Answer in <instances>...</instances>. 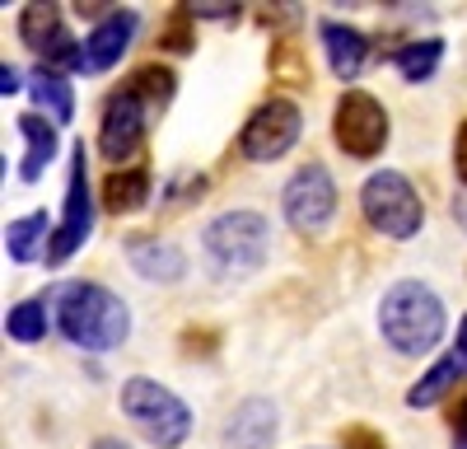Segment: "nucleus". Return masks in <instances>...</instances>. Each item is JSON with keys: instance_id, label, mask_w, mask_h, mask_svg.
Instances as JSON below:
<instances>
[{"instance_id": "25", "label": "nucleus", "mask_w": 467, "mask_h": 449, "mask_svg": "<svg viewBox=\"0 0 467 449\" xmlns=\"http://www.w3.org/2000/svg\"><path fill=\"white\" fill-rule=\"evenodd\" d=\"M271 75L285 80V85H308V61L299 57L295 43H276L271 47Z\"/></svg>"}, {"instance_id": "28", "label": "nucleus", "mask_w": 467, "mask_h": 449, "mask_svg": "<svg viewBox=\"0 0 467 449\" xmlns=\"http://www.w3.org/2000/svg\"><path fill=\"white\" fill-rule=\"evenodd\" d=\"M202 187H206V178H202V173H178V178L164 187V197H169V202H192V197L202 193Z\"/></svg>"}, {"instance_id": "33", "label": "nucleus", "mask_w": 467, "mask_h": 449, "mask_svg": "<svg viewBox=\"0 0 467 449\" xmlns=\"http://www.w3.org/2000/svg\"><path fill=\"white\" fill-rule=\"evenodd\" d=\"M89 449H127V444H122V440H112V435H108V440H94Z\"/></svg>"}, {"instance_id": "30", "label": "nucleus", "mask_w": 467, "mask_h": 449, "mask_svg": "<svg viewBox=\"0 0 467 449\" xmlns=\"http://www.w3.org/2000/svg\"><path fill=\"white\" fill-rule=\"evenodd\" d=\"M244 5H229V0H206V5H192L197 19H239Z\"/></svg>"}, {"instance_id": "8", "label": "nucleus", "mask_w": 467, "mask_h": 449, "mask_svg": "<svg viewBox=\"0 0 467 449\" xmlns=\"http://www.w3.org/2000/svg\"><path fill=\"white\" fill-rule=\"evenodd\" d=\"M304 131V112L299 103L290 99H266L248 112V122L239 131V150H244V160L253 164H271V160H281L285 150L299 141Z\"/></svg>"}, {"instance_id": "10", "label": "nucleus", "mask_w": 467, "mask_h": 449, "mask_svg": "<svg viewBox=\"0 0 467 449\" xmlns=\"http://www.w3.org/2000/svg\"><path fill=\"white\" fill-rule=\"evenodd\" d=\"M150 103L122 85L108 103H103V118H99V150H103V160H131L136 150L145 145V131H150Z\"/></svg>"}, {"instance_id": "6", "label": "nucleus", "mask_w": 467, "mask_h": 449, "mask_svg": "<svg viewBox=\"0 0 467 449\" xmlns=\"http://www.w3.org/2000/svg\"><path fill=\"white\" fill-rule=\"evenodd\" d=\"M85 141L70 145V178H66V206H61V224L47 244V262L61 267V262L80 248L94 235V193H89V164H85Z\"/></svg>"}, {"instance_id": "12", "label": "nucleus", "mask_w": 467, "mask_h": 449, "mask_svg": "<svg viewBox=\"0 0 467 449\" xmlns=\"http://www.w3.org/2000/svg\"><path fill=\"white\" fill-rule=\"evenodd\" d=\"M136 10H112V15H103L99 24H94V33L85 37V75H99V70H108V66H117L122 61V52H127V43L136 37Z\"/></svg>"}, {"instance_id": "9", "label": "nucleus", "mask_w": 467, "mask_h": 449, "mask_svg": "<svg viewBox=\"0 0 467 449\" xmlns=\"http://www.w3.org/2000/svg\"><path fill=\"white\" fill-rule=\"evenodd\" d=\"M281 211H285V220L295 224L299 235H323L327 220L337 215V183H332V173L318 160L299 164L290 173V183H285V193H281Z\"/></svg>"}, {"instance_id": "7", "label": "nucleus", "mask_w": 467, "mask_h": 449, "mask_svg": "<svg viewBox=\"0 0 467 449\" xmlns=\"http://www.w3.org/2000/svg\"><path fill=\"white\" fill-rule=\"evenodd\" d=\"M332 136L337 145L346 150L350 160H374L383 155L388 145V112L374 94L365 89H346L337 99V112H332Z\"/></svg>"}, {"instance_id": "21", "label": "nucleus", "mask_w": 467, "mask_h": 449, "mask_svg": "<svg viewBox=\"0 0 467 449\" xmlns=\"http://www.w3.org/2000/svg\"><path fill=\"white\" fill-rule=\"evenodd\" d=\"M33 99L47 108V118L52 122H70L75 118V89L66 85V75L61 70H52V66H37L33 70Z\"/></svg>"}, {"instance_id": "31", "label": "nucleus", "mask_w": 467, "mask_h": 449, "mask_svg": "<svg viewBox=\"0 0 467 449\" xmlns=\"http://www.w3.org/2000/svg\"><path fill=\"white\" fill-rule=\"evenodd\" d=\"M453 169H458V178L467 183V122L458 127V141H453Z\"/></svg>"}, {"instance_id": "32", "label": "nucleus", "mask_w": 467, "mask_h": 449, "mask_svg": "<svg viewBox=\"0 0 467 449\" xmlns=\"http://www.w3.org/2000/svg\"><path fill=\"white\" fill-rule=\"evenodd\" d=\"M19 89H24V75H19V70L5 61V66H0V94L10 99V94H19Z\"/></svg>"}, {"instance_id": "5", "label": "nucleus", "mask_w": 467, "mask_h": 449, "mask_svg": "<svg viewBox=\"0 0 467 449\" xmlns=\"http://www.w3.org/2000/svg\"><path fill=\"white\" fill-rule=\"evenodd\" d=\"M360 211H365V220L374 224V230L388 235V239H411V235H420V220H425V206H420V197H416L411 178L398 173V169H379V173L365 178V187H360Z\"/></svg>"}, {"instance_id": "15", "label": "nucleus", "mask_w": 467, "mask_h": 449, "mask_svg": "<svg viewBox=\"0 0 467 449\" xmlns=\"http://www.w3.org/2000/svg\"><path fill=\"white\" fill-rule=\"evenodd\" d=\"M220 440H224V449H266L271 440H276V407L262 402V398L244 402L229 417V426H224Z\"/></svg>"}, {"instance_id": "29", "label": "nucleus", "mask_w": 467, "mask_h": 449, "mask_svg": "<svg viewBox=\"0 0 467 449\" xmlns=\"http://www.w3.org/2000/svg\"><path fill=\"white\" fill-rule=\"evenodd\" d=\"M449 431H453V449H467V393L449 407Z\"/></svg>"}, {"instance_id": "26", "label": "nucleus", "mask_w": 467, "mask_h": 449, "mask_svg": "<svg viewBox=\"0 0 467 449\" xmlns=\"http://www.w3.org/2000/svg\"><path fill=\"white\" fill-rule=\"evenodd\" d=\"M178 342H182V351H187V356H211V351L220 347V332H215V328H197V323H187Z\"/></svg>"}, {"instance_id": "23", "label": "nucleus", "mask_w": 467, "mask_h": 449, "mask_svg": "<svg viewBox=\"0 0 467 449\" xmlns=\"http://www.w3.org/2000/svg\"><path fill=\"white\" fill-rule=\"evenodd\" d=\"M5 332L15 342H43L47 337V299H19L5 314Z\"/></svg>"}, {"instance_id": "19", "label": "nucleus", "mask_w": 467, "mask_h": 449, "mask_svg": "<svg viewBox=\"0 0 467 449\" xmlns=\"http://www.w3.org/2000/svg\"><path fill=\"white\" fill-rule=\"evenodd\" d=\"M440 61H444V43H440V37H411V43H402L393 52V66L402 70L407 85H425L440 70Z\"/></svg>"}, {"instance_id": "13", "label": "nucleus", "mask_w": 467, "mask_h": 449, "mask_svg": "<svg viewBox=\"0 0 467 449\" xmlns=\"http://www.w3.org/2000/svg\"><path fill=\"white\" fill-rule=\"evenodd\" d=\"M318 37H323V52H327V66L337 80H360V70L369 66V37L360 28H350L341 19H323L318 24Z\"/></svg>"}, {"instance_id": "20", "label": "nucleus", "mask_w": 467, "mask_h": 449, "mask_svg": "<svg viewBox=\"0 0 467 449\" xmlns=\"http://www.w3.org/2000/svg\"><path fill=\"white\" fill-rule=\"evenodd\" d=\"M43 244H52V224H47V211H33V215H19L5 224V253L15 262H33L43 253Z\"/></svg>"}, {"instance_id": "1", "label": "nucleus", "mask_w": 467, "mask_h": 449, "mask_svg": "<svg viewBox=\"0 0 467 449\" xmlns=\"http://www.w3.org/2000/svg\"><path fill=\"white\" fill-rule=\"evenodd\" d=\"M57 305V328L66 332L70 347L85 351H112L127 342L131 332V309L122 295H112L99 281H70L61 290H52Z\"/></svg>"}, {"instance_id": "24", "label": "nucleus", "mask_w": 467, "mask_h": 449, "mask_svg": "<svg viewBox=\"0 0 467 449\" xmlns=\"http://www.w3.org/2000/svg\"><path fill=\"white\" fill-rule=\"evenodd\" d=\"M160 47L164 52H178V57L197 47V15H192V5H173V15L160 28Z\"/></svg>"}, {"instance_id": "22", "label": "nucleus", "mask_w": 467, "mask_h": 449, "mask_svg": "<svg viewBox=\"0 0 467 449\" xmlns=\"http://www.w3.org/2000/svg\"><path fill=\"white\" fill-rule=\"evenodd\" d=\"M127 85L154 108V112H164L169 103H173V89H178V75L169 70V66H160V61H145V66H136L131 75H127Z\"/></svg>"}, {"instance_id": "14", "label": "nucleus", "mask_w": 467, "mask_h": 449, "mask_svg": "<svg viewBox=\"0 0 467 449\" xmlns=\"http://www.w3.org/2000/svg\"><path fill=\"white\" fill-rule=\"evenodd\" d=\"M458 380H467V318L458 323V342L449 347V356L435 360L431 370L420 374V384L407 389V407H435Z\"/></svg>"}, {"instance_id": "18", "label": "nucleus", "mask_w": 467, "mask_h": 449, "mask_svg": "<svg viewBox=\"0 0 467 449\" xmlns=\"http://www.w3.org/2000/svg\"><path fill=\"white\" fill-rule=\"evenodd\" d=\"M19 131H24V164H19V178H24V183H37V178H43V169L57 160V122L43 118V112H24Z\"/></svg>"}, {"instance_id": "17", "label": "nucleus", "mask_w": 467, "mask_h": 449, "mask_svg": "<svg viewBox=\"0 0 467 449\" xmlns=\"http://www.w3.org/2000/svg\"><path fill=\"white\" fill-rule=\"evenodd\" d=\"M150 197H154V178H150L145 164L112 169V173L103 178V211H112V215H131V211H140Z\"/></svg>"}, {"instance_id": "16", "label": "nucleus", "mask_w": 467, "mask_h": 449, "mask_svg": "<svg viewBox=\"0 0 467 449\" xmlns=\"http://www.w3.org/2000/svg\"><path fill=\"white\" fill-rule=\"evenodd\" d=\"M127 257H131V267H136L140 277H150V281H178V277L187 272L182 248L169 244V239H160V235H136V239L127 244Z\"/></svg>"}, {"instance_id": "4", "label": "nucleus", "mask_w": 467, "mask_h": 449, "mask_svg": "<svg viewBox=\"0 0 467 449\" xmlns=\"http://www.w3.org/2000/svg\"><path fill=\"white\" fill-rule=\"evenodd\" d=\"M122 412L136 422V431L154 444V449H173L192 435V412L187 402L164 389L160 380H145V374H131L122 384Z\"/></svg>"}, {"instance_id": "2", "label": "nucleus", "mask_w": 467, "mask_h": 449, "mask_svg": "<svg viewBox=\"0 0 467 449\" xmlns=\"http://www.w3.org/2000/svg\"><path fill=\"white\" fill-rule=\"evenodd\" d=\"M449 318H444V299L425 286V281H398L379 305V332L383 342L402 351V356H425L440 347Z\"/></svg>"}, {"instance_id": "3", "label": "nucleus", "mask_w": 467, "mask_h": 449, "mask_svg": "<svg viewBox=\"0 0 467 449\" xmlns=\"http://www.w3.org/2000/svg\"><path fill=\"white\" fill-rule=\"evenodd\" d=\"M202 248L220 277H253L266 262L271 230L257 211H224L202 230Z\"/></svg>"}, {"instance_id": "27", "label": "nucleus", "mask_w": 467, "mask_h": 449, "mask_svg": "<svg viewBox=\"0 0 467 449\" xmlns=\"http://www.w3.org/2000/svg\"><path fill=\"white\" fill-rule=\"evenodd\" d=\"M341 449H388V440H383L374 426H360V422H356V426L341 431Z\"/></svg>"}, {"instance_id": "11", "label": "nucleus", "mask_w": 467, "mask_h": 449, "mask_svg": "<svg viewBox=\"0 0 467 449\" xmlns=\"http://www.w3.org/2000/svg\"><path fill=\"white\" fill-rule=\"evenodd\" d=\"M19 43L33 47L37 57H47L52 70H85V43H75L66 33V19L57 5H24L19 15Z\"/></svg>"}]
</instances>
